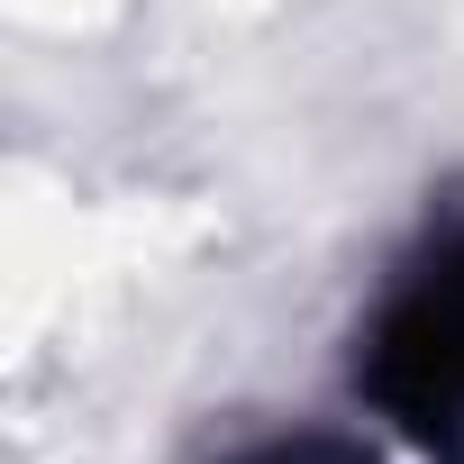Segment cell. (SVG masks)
<instances>
[{"label":"cell","mask_w":464,"mask_h":464,"mask_svg":"<svg viewBox=\"0 0 464 464\" xmlns=\"http://www.w3.org/2000/svg\"><path fill=\"white\" fill-rule=\"evenodd\" d=\"M355 410L419 464H464V209L373 283L346 346Z\"/></svg>","instance_id":"cell-1"},{"label":"cell","mask_w":464,"mask_h":464,"mask_svg":"<svg viewBox=\"0 0 464 464\" xmlns=\"http://www.w3.org/2000/svg\"><path fill=\"white\" fill-rule=\"evenodd\" d=\"M227 464H373L364 437H337V428H283V437H256Z\"/></svg>","instance_id":"cell-2"}]
</instances>
